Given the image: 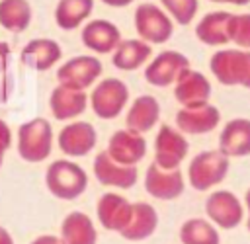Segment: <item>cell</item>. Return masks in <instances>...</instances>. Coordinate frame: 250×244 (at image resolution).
I'll list each match as a JSON object with an SVG mask.
<instances>
[{
	"label": "cell",
	"mask_w": 250,
	"mask_h": 244,
	"mask_svg": "<svg viewBox=\"0 0 250 244\" xmlns=\"http://www.w3.org/2000/svg\"><path fill=\"white\" fill-rule=\"evenodd\" d=\"M45 185L49 193L62 201L78 199L88 187V174L82 166L70 160H55L47 166Z\"/></svg>",
	"instance_id": "6da1fadb"
},
{
	"label": "cell",
	"mask_w": 250,
	"mask_h": 244,
	"mask_svg": "<svg viewBox=\"0 0 250 244\" xmlns=\"http://www.w3.org/2000/svg\"><path fill=\"white\" fill-rule=\"evenodd\" d=\"M53 150V127L45 117H35L18 127V154L23 162H43Z\"/></svg>",
	"instance_id": "7a4b0ae2"
},
{
	"label": "cell",
	"mask_w": 250,
	"mask_h": 244,
	"mask_svg": "<svg viewBox=\"0 0 250 244\" xmlns=\"http://www.w3.org/2000/svg\"><path fill=\"white\" fill-rule=\"evenodd\" d=\"M209 68L223 86L250 90V49H221L211 55Z\"/></svg>",
	"instance_id": "3957f363"
},
{
	"label": "cell",
	"mask_w": 250,
	"mask_h": 244,
	"mask_svg": "<svg viewBox=\"0 0 250 244\" xmlns=\"http://www.w3.org/2000/svg\"><path fill=\"white\" fill-rule=\"evenodd\" d=\"M133 23L139 39L146 41L148 45H164L174 35L172 18L152 2H141L135 8Z\"/></svg>",
	"instance_id": "277c9868"
},
{
	"label": "cell",
	"mask_w": 250,
	"mask_h": 244,
	"mask_svg": "<svg viewBox=\"0 0 250 244\" xmlns=\"http://www.w3.org/2000/svg\"><path fill=\"white\" fill-rule=\"evenodd\" d=\"M229 156L217 150H203L195 154L188 166V182L195 191H207L219 185L229 174Z\"/></svg>",
	"instance_id": "5b68a950"
},
{
	"label": "cell",
	"mask_w": 250,
	"mask_h": 244,
	"mask_svg": "<svg viewBox=\"0 0 250 244\" xmlns=\"http://www.w3.org/2000/svg\"><path fill=\"white\" fill-rule=\"evenodd\" d=\"M127 102H129V88L119 78L100 80L88 98V103H90L94 115L104 121L119 117L121 111L125 109Z\"/></svg>",
	"instance_id": "8992f818"
},
{
	"label": "cell",
	"mask_w": 250,
	"mask_h": 244,
	"mask_svg": "<svg viewBox=\"0 0 250 244\" xmlns=\"http://www.w3.org/2000/svg\"><path fill=\"white\" fill-rule=\"evenodd\" d=\"M102 62L94 55H78L68 59L57 68V80L62 86L74 88V90H86L96 84V80L102 76Z\"/></svg>",
	"instance_id": "52a82bcc"
},
{
	"label": "cell",
	"mask_w": 250,
	"mask_h": 244,
	"mask_svg": "<svg viewBox=\"0 0 250 244\" xmlns=\"http://www.w3.org/2000/svg\"><path fill=\"white\" fill-rule=\"evenodd\" d=\"M189 144L186 135L180 129L170 125H160L154 141V164L166 170L180 168L184 158L188 156Z\"/></svg>",
	"instance_id": "ba28073f"
},
{
	"label": "cell",
	"mask_w": 250,
	"mask_h": 244,
	"mask_svg": "<svg viewBox=\"0 0 250 244\" xmlns=\"http://www.w3.org/2000/svg\"><path fill=\"white\" fill-rule=\"evenodd\" d=\"M205 213L213 224H217L219 228L230 230L242 223L244 207L232 191L217 189L209 193V197L205 199Z\"/></svg>",
	"instance_id": "9c48e42d"
},
{
	"label": "cell",
	"mask_w": 250,
	"mask_h": 244,
	"mask_svg": "<svg viewBox=\"0 0 250 244\" xmlns=\"http://www.w3.org/2000/svg\"><path fill=\"white\" fill-rule=\"evenodd\" d=\"M189 68V59L180 51H162L158 53L145 68V78L150 86L168 88L176 82V78Z\"/></svg>",
	"instance_id": "30bf717a"
},
{
	"label": "cell",
	"mask_w": 250,
	"mask_h": 244,
	"mask_svg": "<svg viewBox=\"0 0 250 244\" xmlns=\"http://www.w3.org/2000/svg\"><path fill=\"white\" fill-rule=\"evenodd\" d=\"M145 189L148 195L160 201H172L178 199L186 189V180L180 168H160L154 162L145 172Z\"/></svg>",
	"instance_id": "8fae6325"
},
{
	"label": "cell",
	"mask_w": 250,
	"mask_h": 244,
	"mask_svg": "<svg viewBox=\"0 0 250 244\" xmlns=\"http://www.w3.org/2000/svg\"><path fill=\"white\" fill-rule=\"evenodd\" d=\"M96 142H98V133L94 125L88 121H72L64 125L57 137V144L61 152L70 158H80L90 154Z\"/></svg>",
	"instance_id": "7c38bea8"
},
{
	"label": "cell",
	"mask_w": 250,
	"mask_h": 244,
	"mask_svg": "<svg viewBox=\"0 0 250 244\" xmlns=\"http://www.w3.org/2000/svg\"><path fill=\"white\" fill-rule=\"evenodd\" d=\"M94 176L102 185L129 189L137 183L139 170H137V166H129V164H121V162L113 160L107 154V150H102L94 158Z\"/></svg>",
	"instance_id": "4fadbf2b"
},
{
	"label": "cell",
	"mask_w": 250,
	"mask_h": 244,
	"mask_svg": "<svg viewBox=\"0 0 250 244\" xmlns=\"http://www.w3.org/2000/svg\"><path fill=\"white\" fill-rule=\"evenodd\" d=\"M174 98L182 107H197L209 103L211 82L191 66L186 68L174 82Z\"/></svg>",
	"instance_id": "5bb4252c"
},
{
	"label": "cell",
	"mask_w": 250,
	"mask_h": 244,
	"mask_svg": "<svg viewBox=\"0 0 250 244\" xmlns=\"http://www.w3.org/2000/svg\"><path fill=\"white\" fill-rule=\"evenodd\" d=\"M105 150L113 160L137 166V162H141L146 154V141L141 133H135L131 129H119L109 137Z\"/></svg>",
	"instance_id": "9a60e30c"
},
{
	"label": "cell",
	"mask_w": 250,
	"mask_h": 244,
	"mask_svg": "<svg viewBox=\"0 0 250 244\" xmlns=\"http://www.w3.org/2000/svg\"><path fill=\"white\" fill-rule=\"evenodd\" d=\"M80 39H82L86 49H90L98 55H107L121 41V31L113 21L104 20V18H96V20H90L82 27Z\"/></svg>",
	"instance_id": "2e32d148"
},
{
	"label": "cell",
	"mask_w": 250,
	"mask_h": 244,
	"mask_svg": "<svg viewBox=\"0 0 250 244\" xmlns=\"http://www.w3.org/2000/svg\"><path fill=\"white\" fill-rule=\"evenodd\" d=\"M221 111L211 105L203 103L197 107H182L176 113V127L184 135H205L219 127Z\"/></svg>",
	"instance_id": "e0dca14e"
},
{
	"label": "cell",
	"mask_w": 250,
	"mask_h": 244,
	"mask_svg": "<svg viewBox=\"0 0 250 244\" xmlns=\"http://www.w3.org/2000/svg\"><path fill=\"white\" fill-rule=\"evenodd\" d=\"M61 57H62L61 45L49 37H37V39L27 41L20 55L23 66L37 70V72H45L53 68L61 61Z\"/></svg>",
	"instance_id": "ac0fdd59"
},
{
	"label": "cell",
	"mask_w": 250,
	"mask_h": 244,
	"mask_svg": "<svg viewBox=\"0 0 250 244\" xmlns=\"http://www.w3.org/2000/svg\"><path fill=\"white\" fill-rule=\"evenodd\" d=\"M88 107V96L86 90H74L68 86L59 84L53 88L49 96V109L55 119L59 121H70L82 115Z\"/></svg>",
	"instance_id": "d6986e66"
},
{
	"label": "cell",
	"mask_w": 250,
	"mask_h": 244,
	"mask_svg": "<svg viewBox=\"0 0 250 244\" xmlns=\"http://www.w3.org/2000/svg\"><path fill=\"white\" fill-rule=\"evenodd\" d=\"M96 213H98V221L105 230H113V232H121L133 213V203H129L123 195L119 193H104L98 199L96 205Z\"/></svg>",
	"instance_id": "ffe728a7"
},
{
	"label": "cell",
	"mask_w": 250,
	"mask_h": 244,
	"mask_svg": "<svg viewBox=\"0 0 250 244\" xmlns=\"http://www.w3.org/2000/svg\"><path fill=\"white\" fill-rule=\"evenodd\" d=\"M219 150L229 158H242L250 154V119H230L219 137Z\"/></svg>",
	"instance_id": "44dd1931"
},
{
	"label": "cell",
	"mask_w": 250,
	"mask_h": 244,
	"mask_svg": "<svg viewBox=\"0 0 250 244\" xmlns=\"http://www.w3.org/2000/svg\"><path fill=\"white\" fill-rule=\"evenodd\" d=\"M160 119V103L154 96L150 94H141L139 98L133 100L131 107L127 109L125 115V125L127 129L135 133H148Z\"/></svg>",
	"instance_id": "7402d4cb"
},
{
	"label": "cell",
	"mask_w": 250,
	"mask_h": 244,
	"mask_svg": "<svg viewBox=\"0 0 250 244\" xmlns=\"http://www.w3.org/2000/svg\"><path fill=\"white\" fill-rule=\"evenodd\" d=\"M156 228H158V213H156V209L146 201H139V203H133L131 219H129L127 226L119 234L125 240L139 242V240L150 238L156 232Z\"/></svg>",
	"instance_id": "603a6c76"
},
{
	"label": "cell",
	"mask_w": 250,
	"mask_h": 244,
	"mask_svg": "<svg viewBox=\"0 0 250 244\" xmlns=\"http://www.w3.org/2000/svg\"><path fill=\"white\" fill-rule=\"evenodd\" d=\"M152 55V47L143 39H121L117 47L111 51V62L115 68L131 72L148 62Z\"/></svg>",
	"instance_id": "cb8c5ba5"
},
{
	"label": "cell",
	"mask_w": 250,
	"mask_h": 244,
	"mask_svg": "<svg viewBox=\"0 0 250 244\" xmlns=\"http://www.w3.org/2000/svg\"><path fill=\"white\" fill-rule=\"evenodd\" d=\"M229 18L230 12L227 10H217L205 14L197 25H195V37L209 47H223L230 43L229 39Z\"/></svg>",
	"instance_id": "d4e9b609"
},
{
	"label": "cell",
	"mask_w": 250,
	"mask_h": 244,
	"mask_svg": "<svg viewBox=\"0 0 250 244\" xmlns=\"http://www.w3.org/2000/svg\"><path fill=\"white\" fill-rule=\"evenodd\" d=\"M62 244H96L98 232L92 219L82 211H72L62 219L61 224Z\"/></svg>",
	"instance_id": "484cf974"
},
{
	"label": "cell",
	"mask_w": 250,
	"mask_h": 244,
	"mask_svg": "<svg viewBox=\"0 0 250 244\" xmlns=\"http://www.w3.org/2000/svg\"><path fill=\"white\" fill-rule=\"evenodd\" d=\"M94 12V0H59L55 6V23L62 31L78 29Z\"/></svg>",
	"instance_id": "4316f807"
},
{
	"label": "cell",
	"mask_w": 250,
	"mask_h": 244,
	"mask_svg": "<svg viewBox=\"0 0 250 244\" xmlns=\"http://www.w3.org/2000/svg\"><path fill=\"white\" fill-rule=\"evenodd\" d=\"M31 18L33 10L27 0H0V25L6 31H25L31 23Z\"/></svg>",
	"instance_id": "83f0119b"
},
{
	"label": "cell",
	"mask_w": 250,
	"mask_h": 244,
	"mask_svg": "<svg viewBox=\"0 0 250 244\" xmlns=\"http://www.w3.org/2000/svg\"><path fill=\"white\" fill-rule=\"evenodd\" d=\"M180 242L182 244H221V236L215 224H211L205 219L193 217L180 226Z\"/></svg>",
	"instance_id": "f1b7e54d"
},
{
	"label": "cell",
	"mask_w": 250,
	"mask_h": 244,
	"mask_svg": "<svg viewBox=\"0 0 250 244\" xmlns=\"http://www.w3.org/2000/svg\"><path fill=\"white\" fill-rule=\"evenodd\" d=\"M162 10L178 25H188L195 20L199 10V0H160Z\"/></svg>",
	"instance_id": "f546056e"
},
{
	"label": "cell",
	"mask_w": 250,
	"mask_h": 244,
	"mask_svg": "<svg viewBox=\"0 0 250 244\" xmlns=\"http://www.w3.org/2000/svg\"><path fill=\"white\" fill-rule=\"evenodd\" d=\"M229 39L240 49H250V14H230Z\"/></svg>",
	"instance_id": "4dcf8cb0"
},
{
	"label": "cell",
	"mask_w": 250,
	"mask_h": 244,
	"mask_svg": "<svg viewBox=\"0 0 250 244\" xmlns=\"http://www.w3.org/2000/svg\"><path fill=\"white\" fill-rule=\"evenodd\" d=\"M10 146H12V131H10L8 123L4 119H0V158H4V154L8 152Z\"/></svg>",
	"instance_id": "1f68e13d"
},
{
	"label": "cell",
	"mask_w": 250,
	"mask_h": 244,
	"mask_svg": "<svg viewBox=\"0 0 250 244\" xmlns=\"http://www.w3.org/2000/svg\"><path fill=\"white\" fill-rule=\"evenodd\" d=\"M10 59H12V49H10V45L4 43V41H0V74H8Z\"/></svg>",
	"instance_id": "d6a6232c"
},
{
	"label": "cell",
	"mask_w": 250,
	"mask_h": 244,
	"mask_svg": "<svg viewBox=\"0 0 250 244\" xmlns=\"http://www.w3.org/2000/svg\"><path fill=\"white\" fill-rule=\"evenodd\" d=\"M10 92H12V84H10L8 74H0V105L8 102Z\"/></svg>",
	"instance_id": "836d02e7"
},
{
	"label": "cell",
	"mask_w": 250,
	"mask_h": 244,
	"mask_svg": "<svg viewBox=\"0 0 250 244\" xmlns=\"http://www.w3.org/2000/svg\"><path fill=\"white\" fill-rule=\"evenodd\" d=\"M31 244H62V240L61 236H55V234H41L35 240H31Z\"/></svg>",
	"instance_id": "e575fe53"
},
{
	"label": "cell",
	"mask_w": 250,
	"mask_h": 244,
	"mask_svg": "<svg viewBox=\"0 0 250 244\" xmlns=\"http://www.w3.org/2000/svg\"><path fill=\"white\" fill-rule=\"evenodd\" d=\"M105 6H109V8H125V6H129V4H133L135 0H102Z\"/></svg>",
	"instance_id": "d590c367"
},
{
	"label": "cell",
	"mask_w": 250,
	"mask_h": 244,
	"mask_svg": "<svg viewBox=\"0 0 250 244\" xmlns=\"http://www.w3.org/2000/svg\"><path fill=\"white\" fill-rule=\"evenodd\" d=\"M0 244H16L14 242V238H12V234L0 224Z\"/></svg>",
	"instance_id": "8d00e7d4"
},
{
	"label": "cell",
	"mask_w": 250,
	"mask_h": 244,
	"mask_svg": "<svg viewBox=\"0 0 250 244\" xmlns=\"http://www.w3.org/2000/svg\"><path fill=\"white\" fill-rule=\"evenodd\" d=\"M209 2H215V4H234V6H246V4H250V0H209Z\"/></svg>",
	"instance_id": "74e56055"
},
{
	"label": "cell",
	"mask_w": 250,
	"mask_h": 244,
	"mask_svg": "<svg viewBox=\"0 0 250 244\" xmlns=\"http://www.w3.org/2000/svg\"><path fill=\"white\" fill-rule=\"evenodd\" d=\"M244 203H246V211H248V221H246V226H248V232H250V187L244 195Z\"/></svg>",
	"instance_id": "f35d334b"
},
{
	"label": "cell",
	"mask_w": 250,
	"mask_h": 244,
	"mask_svg": "<svg viewBox=\"0 0 250 244\" xmlns=\"http://www.w3.org/2000/svg\"><path fill=\"white\" fill-rule=\"evenodd\" d=\"M2 162H4V158H0V168H2Z\"/></svg>",
	"instance_id": "ab89813d"
}]
</instances>
